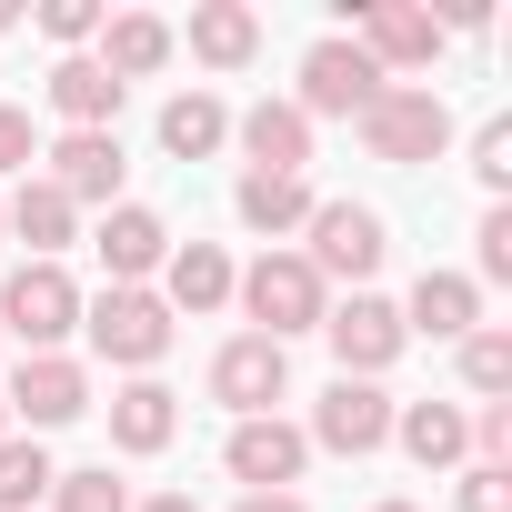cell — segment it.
Wrapping results in <instances>:
<instances>
[{"mask_svg":"<svg viewBox=\"0 0 512 512\" xmlns=\"http://www.w3.org/2000/svg\"><path fill=\"white\" fill-rule=\"evenodd\" d=\"M352 131H362V151H372V161L422 171V161H442V151H452V101H442L432 81H382V101H372Z\"/></svg>","mask_w":512,"mask_h":512,"instance_id":"cell-2","label":"cell"},{"mask_svg":"<svg viewBox=\"0 0 512 512\" xmlns=\"http://www.w3.org/2000/svg\"><path fill=\"white\" fill-rule=\"evenodd\" d=\"M221 141H231V101L221 91H171L161 101V151L171 161H211Z\"/></svg>","mask_w":512,"mask_h":512,"instance_id":"cell-25","label":"cell"},{"mask_svg":"<svg viewBox=\"0 0 512 512\" xmlns=\"http://www.w3.org/2000/svg\"><path fill=\"white\" fill-rule=\"evenodd\" d=\"M91 412H111V452H121V462H151V452H171V432H181V392H171L161 372L121 382V392L91 402Z\"/></svg>","mask_w":512,"mask_h":512,"instance_id":"cell-15","label":"cell"},{"mask_svg":"<svg viewBox=\"0 0 512 512\" xmlns=\"http://www.w3.org/2000/svg\"><path fill=\"white\" fill-rule=\"evenodd\" d=\"M482 282H512V201H482V231H472V292Z\"/></svg>","mask_w":512,"mask_h":512,"instance_id":"cell-29","label":"cell"},{"mask_svg":"<svg viewBox=\"0 0 512 512\" xmlns=\"http://www.w3.org/2000/svg\"><path fill=\"white\" fill-rule=\"evenodd\" d=\"M462 332H482V292H472V272H422L412 302H402V342H462Z\"/></svg>","mask_w":512,"mask_h":512,"instance_id":"cell-20","label":"cell"},{"mask_svg":"<svg viewBox=\"0 0 512 512\" xmlns=\"http://www.w3.org/2000/svg\"><path fill=\"white\" fill-rule=\"evenodd\" d=\"M322 342H332V362H342V382H382L412 342H402V302H382V292H352V302H332L322 312Z\"/></svg>","mask_w":512,"mask_h":512,"instance_id":"cell-8","label":"cell"},{"mask_svg":"<svg viewBox=\"0 0 512 512\" xmlns=\"http://www.w3.org/2000/svg\"><path fill=\"white\" fill-rule=\"evenodd\" d=\"M41 91H51V121H61V131H111V121H121V101H131V91H121L91 51H61Z\"/></svg>","mask_w":512,"mask_h":512,"instance_id":"cell-18","label":"cell"},{"mask_svg":"<svg viewBox=\"0 0 512 512\" xmlns=\"http://www.w3.org/2000/svg\"><path fill=\"white\" fill-rule=\"evenodd\" d=\"M231 302L251 312V332H262V342H302V332H322V312H332V292H322V272L302 262V251L282 241V251H262V262H251L241 282H231Z\"/></svg>","mask_w":512,"mask_h":512,"instance_id":"cell-1","label":"cell"},{"mask_svg":"<svg viewBox=\"0 0 512 512\" xmlns=\"http://www.w3.org/2000/svg\"><path fill=\"white\" fill-rule=\"evenodd\" d=\"M41 161H51L41 181H51L71 211H111V201H121V171H131V161H121V131H61V141H41Z\"/></svg>","mask_w":512,"mask_h":512,"instance_id":"cell-14","label":"cell"},{"mask_svg":"<svg viewBox=\"0 0 512 512\" xmlns=\"http://www.w3.org/2000/svg\"><path fill=\"white\" fill-rule=\"evenodd\" d=\"M0 231H11V241H31V262H61V251L81 241V211H71V201H61L41 171H31L11 201H0Z\"/></svg>","mask_w":512,"mask_h":512,"instance_id":"cell-22","label":"cell"},{"mask_svg":"<svg viewBox=\"0 0 512 512\" xmlns=\"http://www.w3.org/2000/svg\"><path fill=\"white\" fill-rule=\"evenodd\" d=\"M171 51H181V41H171V21H161V11H111V21H101V51H91V61H101V71H111V81L131 91V81H151V71H161Z\"/></svg>","mask_w":512,"mask_h":512,"instance_id":"cell-23","label":"cell"},{"mask_svg":"<svg viewBox=\"0 0 512 512\" xmlns=\"http://www.w3.org/2000/svg\"><path fill=\"white\" fill-rule=\"evenodd\" d=\"M81 282L61 272V262H21L11 282H0V342H21V352H61L71 332H81Z\"/></svg>","mask_w":512,"mask_h":512,"instance_id":"cell-6","label":"cell"},{"mask_svg":"<svg viewBox=\"0 0 512 512\" xmlns=\"http://www.w3.org/2000/svg\"><path fill=\"white\" fill-rule=\"evenodd\" d=\"M221 472H231L241 492H292V482L312 472V442H302V422H282V412H262V422H231V442H221Z\"/></svg>","mask_w":512,"mask_h":512,"instance_id":"cell-13","label":"cell"},{"mask_svg":"<svg viewBox=\"0 0 512 512\" xmlns=\"http://www.w3.org/2000/svg\"><path fill=\"white\" fill-rule=\"evenodd\" d=\"M472 181H482L492 201L512 191V121H482V131H472Z\"/></svg>","mask_w":512,"mask_h":512,"instance_id":"cell-32","label":"cell"},{"mask_svg":"<svg viewBox=\"0 0 512 512\" xmlns=\"http://www.w3.org/2000/svg\"><path fill=\"white\" fill-rule=\"evenodd\" d=\"M452 512H512V462H462L452 472Z\"/></svg>","mask_w":512,"mask_h":512,"instance_id":"cell-31","label":"cell"},{"mask_svg":"<svg viewBox=\"0 0 512 512\" xmlns=\"http://www.w3.org/2000/svg\"><path fill=\"white\" fill-rule=\"evenodd\" d=\"M31 21V0H0V31H21Z\"/></svg>","mask_w":512,"mask_h":512,"instance_id":"cell-37","label":"cell"},{"mask_svg":"<svg viewBox=\"0 0 512 512\" xmlns=\"http://www.w3.org/2000/svg\"><path fill=\"white\" fill-rule=\"evenodd\" d=\"M31 161H41V131H31V111H11V101H0V181H31Z\"/></svg>","mask_w":512,"mask_h":512,"instance_id":"cell-33","label":"cell"},{"mask_svg":"<svg viewBox=\"0 0 512 512\" xmlns=\"http://www.w3.org/2000/svg\"><path fill=\"white\" fill-rule=\"evenodd\" d=\"M472 462H512V402H482L472 412Z\"/></svg>","mask_w":512,"mask_h":512,"instance_id":"cell-34","label":"cell"},{"mask_svg":"<svg viewBox=\"0 0 512 512\" xmlns=\"http://www.w3.org/2000/svg\"><path fill=\"white\" fill-rule=\"evenodd\" d=\"M342 41H352L382 81H402V71H432L452 31L422 11V0H342Z\"/></svg>","mask_w":512,"mask_h":512,"instance_id":"cell-5","label":"cell"},{"mask_svg":"<svg viewBox=\"0 0 512 512\" xmlns=\"http://www.w3.org/2000/svg\"><path fill=\"white\" fill-rule=\"evenodd\" d=\"M302 262L322 272V292H332V282L372 292V272L392 262V221H382L372 201H312V221H302Z\"/></svg>","mask_w":512,"mask_h":512,"instance_id":"cell-3","label":"cell"},{"mask_svg":"<svg viewBox=\"0 0 512 512\" xmlns=\"http://www.w3.org/2000/svg\"><path fill=\"white\" fill-rule=\"evenodd\" d=\"M312 201H322L312 181H272V171H241V181H231V211H241L251 231H262L272 251H282V241H292V231L312 221Z\"/></svg>","mask_w":512,"mask_h":512,"instance_id":"cell-24","label":"cell"},{"mask_svg":"<svg viewBox=\"0 0 512 512\" xmlns=\"http://www.w3.org/2000/svg\"><path fill=\"white\" fill-rule=\"evenodd\" d=\"M171 41H191L201 71H251L262 61V11H251V0H201L191 31H171Z\"/></svg>","mask_w":512,"mask_h":512,"instance_id":"cell-19","label":"cell"},{"mask_svg":"<svg viewBox=\"0 0 512 512\" xmlns=\"http://www.w3.org/2000/svg\"><path fill=\"white\" fill-rule=\"evenodd\" d=\"M81 332H91V362H111V372H161L171 362V302L161 292H101V302H81Z\"/></svg>","mask_w":512,"mask_h":512,"instance_id":"cell-4","label":"cell"},{"mask_svg":"<svg viewBox=\"0 0 512 512\" xmlns=\"http://www.w3.org/2000/svg\"><path fill=\"white\" fill-rule=\"evenodd\" d=\"M0 442H11V402H0Z\"/></svg>","mask_w":512,"mask_h":512,"instance_id":"cell-39","label":"cell"},{"mask_svg":"<svg viewBox=\"0 0 512 512\" xmlns=\"http://www.w3.org/2000/svg\"><path fill=\"white\" fill-rule=\"evenodd\" d=\"M372 101H382V71H372L342 31L302 51V91H292V111H302V121H362Z\"/></svg>","mask_w":512,"mask_h":512,"instance_id":"cell-9","label":"cell"},{"mask_svg":"<svg viewBox=\"0 0 512 512\" xmlns=\"http://www.w3.org/2000/svg\"><path fill=\"white\" fill-rule=\"evenodd\" d=\"M51 512H131V482L111 462H81V472H51Z\"/></svg>","mask_w":512,"mask_h":512,"instance_id":"cell-28","label":"cell"},{"mask_svg":"<svg viewBox=\"0 0 512 512\" xmlns=\"http://www.w3.org/2000/svg\"><path fill=\"white\" fill-rule=\"evenodd\" d=\"M282 392H292V352H282V342H262V332H231V342L211 352V402H221L231 422H262Z\"/></svg>","mask_w":512,"mask_h":512,"instance_id":"cell-11","label":"cell"},{"mask_svg":"<svg viewBox=\"0 0 512 512\" xmlns=\"http://www.w3.org/2000/svg\"><path fill=\"white\" fill-rule=\"evenodd\" d=\"M31 21H41V41H61V51H91L111 11H101V0H41V11H31Z\"/></svg>","mask_w":512,"mask_h":512,"instance_id":"cell-30","label":"cell"},{"mask_svg":"<svg viewBox=\"0 0 512 512\" xmlns=\"http://www.w3.org/2000/svg\"><path fill=\"white\" fill-rule=\"evenodd\" d=\"M392 442H402L422 472H462V462H472V412H462V402H392Z\"/></svg>","mask_w":512,"mask_h":512,"instance_id":"cell-21","label":"cell"},{"mask_svg":"<svg viewBox=\"0 0 512 512\" xmlns=\"http://www.w3.org/2000/svg\"><path fill=\"white\" fill-rule=\"evenodd\" d=\"M0 241H11V231H0Z\"/></svg>","mask_w":512,"mask_h":512,"instance_id":"cell-41","label":"cell"},{"mask_svg":"<svg viewBox=\"0 0 512 512\" xmlns=\"http://www.w3.org/2000/svg\"><path fill=\"white\" fill-rule=\"evenodd\" d=\"M231 512H312V502H302V492H241Z\"/></svg>","mask_w":512,"mask_h":512,"instance_id":"cell-35","label":"cell"},{"mask_svg":"<svg viewBox=\"0 0 512 512\" xmlns=\"http://www.w3.org/2000/svg\"><path fill=\"white\" fill-rule=\"evenodd\" d=\"M91 251H101V292H151L161 282V262H171V221L151 211V201H111L101 211V231H91Z\"/></svg>","mask_w":512,"mask_h":512,"instance_id":"cell-12","label":"cell"},{"mask_svg":"<svg viewBox=\"0 0 512 512\" xmlns=\"http://www.w3.org/2000/svg\"><path fill=\"white\" fill-rule=\"evenodd\" d=\"M0 402H11V432H61V422H81L91 412V362H71V352H21L11 362V382H0Z\"/></svg>","mask_w":512,"mask_h":512,"instance_id":"cell-7","label":"cell"},{"mask_svg":"<svg viewBox=\"0 0 512 512\" xmlns=\"http://www.w3.org/2000/svg\"><path fill=\"white\" fill-rule=\"evenodd\" d=\"M302 442H312V452H342V462H372V452L392 442V392H382V382H342V372H332V392L312 402Z\"/></svg>","mask_w":512,"mask_h":512,"instance_id":"cell-10","label":"cell"},{"mask_svg":"<svg viewBox=\"0 0 512 512\" xmlns=\"http://www.w3.org/2000/svg\"><path fill=\"white\" fill-rule=\"evenodd\" d=\"M131 512H201V502H191V492H141Z\"/></svg>","mask_w":512,"mask_h":512,"instance_id":"cell-36","label":"cell"},{"mask_svg":"<svg viewBox=\"0 0 512 512\" xmlns=\"http://www.w3.org/2000/svg\"><path fill=\"white\" fill-rule=\"evenodd\" d=\"M372 512H422V502H402V492H382V502H372Z\"/></svg>","mask_w":512,"mask_h":512,"instance_id":"cell-38","label":"cell"},{"mask_svg":"<svg viewBox=\"0 0 512 512\" xmlns=\"http://www.w3.org/2000/svg\"><path fill=\"white\" fill-rule=\"evenodd\" d=\"M0 352H11V342H0Z\"/></svg>","mask_w":512,"mask_h":512,"instance_id":"cell-40","label":"cell"},{"mask_svg":"<svg viewBox=\"0 0 512 512\" xmlns=\"http://www.w3.org/2000/svg\"><path fill=\"white\" fill-rule=\"evenodd\" d=\"M231 141H241L251 171H272V181H312V121H302L292 101H251V111H231Z\"/></svg>","mask_w":512,"mask_h":512,"instance_id":"cell-16","label":"cell"},{"mask_svg":"<svg viewBox=\"0 0 512 512\" xmlns=\"http://www.w3.org/2000/svg\"><path fill=\"white\" fill-rule=\"evenodd\" d=\"M231 282H241V262L221 241H171V262H161V302H171V322H201V312H221L231 302Z\"/></svg>","mask_w":512,"mask_h":512,"instance_id":"cell-17","label":"cell"},{"mask_svg":"<svg viewBox=\"0 0 512 512\" xmlns=\"http://www.w3.org/2000/svg\"><path fill=\"white\" fill-rule=\"evenodd\" d=\"M51 472H61V462H51L31 432H11V442H0V512H41V502H51Z\"/></svg>","mask_w":512,"mask_h":512,"instance_id":"cell-27","label":"cell"},{"mask_svg":"<svg viewBox=\"0 0 512 512\" xmlns=\"http://www.w3.org/2000/svg\"><path fill=\"white\" fill-rule=\"evenodd\" d=\"M452 362H462V392H472V402H512V322L462 332V342H452Z\"/></svg>","mask_w":512,"mask_h":512,"instance_id":"cell-26","label":"cell"}]
</instances>
